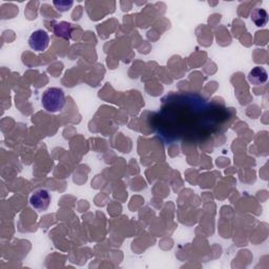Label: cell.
Instances as JSON below:
<instances>
[{
	"label": "cell",
	"mask_w": 269,
	"mask_h": 269,
	"mask_svg": "<svg viewBox=\"0 0 269 269\" xmlns=\"http://www.w3.org/2000/svg\"><path fill=\"white\" fill-rule=\"evenodd\" d=\"M72 32H73V27H72V24L70 22L61 21L54 25V34L57 37L64 39V40H71Z\"/></svg>",
	"instance_id": "5b68a950"
},
{
	"label": "cell",
	"mask_w": 269,
	"mask_h": 269,
	"mask_svg": "<svg viewBox=\"0 0 269 269\" xmlns=\"http://www.w3.org/2000/svg\"><path fill=\"white\" fill-rule=\"evenodd\" d=\"M268 79L267 71L262 67L253 68L248 74V80L253 85L264 84Z\"/></svg>",
	"instance_id": "277c9868"
},
{
	"label": "cell",
	"mask_w": 269,
	"mask_h": 269,
	"mask_svg": "<svg viewBox=\"0 0 269 269\" xmlns=\"http://www.w3.org/2000/svg\"><path fill=\"white\" fill-rule=\"evenodd\" d=\"M41 102L44 109H47L50 113H56V111L61 110L65 104V96L64 91L59 88H50L41 97Z\"/></svg>",
	"instance_id": "6da1fadb"
},
{
	"label": "cell",
	"mask_w": 269,
	"mask_h": 269,
	"mask_svg": "<svg viewBox=\"0 0 269 269\" xmlns=\"http://www.w3.org/2000/svg\"><path fill=\"white\" fill-rule=\"evenodd\" d=\"M54 5L58 11L65 12L71 9V6L73 5V1H54Z\"/></svg>",
	"instance_id": "52a82bcc"
},
{
	"label": "cell",
	"mask_w": 269,
	"mask_h": 269,
	"mask_svg": "<svg viewBox=\"0 0 269 269\" xmlns=\"http://www.w3.org/2000/svg\"><path fill=\"white\" fill-rule=\"evenodd\" d=\"M251 18L257 27H264L268 22V13L262 8H255L251 12Z\"/></svg>",
	"instance_id": "8992f818"
},
{
	"label": "cell",
	"mask_w": 269,
	"mask_h": 269,
	"mask_svg": "<svg viewBox=\"0 0 269 269\" xmlns=\"http://www.w3.org/2000/svg\"><path fill=\"white\" fill-rule=\"evenodd\" d=\"M50 43V36L47 31L37 30L33 32L29 38V45L36 52H43L48 49Z\"/></svg>",
	"instance_id": "7a4b0ae2"
},
{
	"label": "cell",
	"mask_w": 269,
	"mask_h": 269,
	"mask_svg": "<svg viewBox=\"0 0 269 269\" xmlns=\"http://www.w3.org/2000/svg\"><path fill=\"white\" fill-rule=\"evenodd\" d=\"M51 195L47 189H38L31 196L30 203L32 207H34L38 212L47 211L51 204Z\"/></svg>",
	"instance_id": "3957f363"
}]
</instances>
